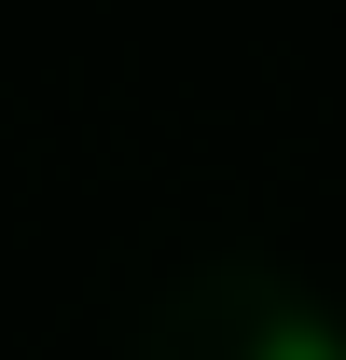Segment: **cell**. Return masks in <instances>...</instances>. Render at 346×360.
Masks as SVG:
<instances>
[{
	"instance_id": "obj_1",
	"label": "cell",
	"mask_w": 346,
	"mask_h": 360,
	"mask_svg": "<svg viewBox=\"0 0 346 360\" xmlns=\"http://www.w3.org/2000/svg\"><path fill=\"white\" fill-rule=\"evenodd\" d=\"M263 360H346V347L319 333V319H277V333H263Z\"/></svg>"
}]
</instances>
